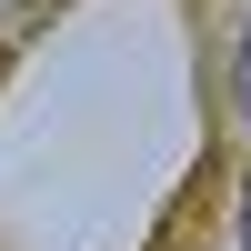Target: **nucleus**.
I'll return each instance as SVG.
<instances>
[{
  "label": "nucleus",
  "mask_w": 251,
  "mask_h": 251,
  "mask_svg": "<svg viewBox=\"0 0 251 251\" xmlns=\"http://www.w3.org/2000/svg\"><path fill=\"white\" fill-rule=\"evenodd\" d=\"M231 100H241V121H251V10H241V60H231Z\"/></svg>",
  "instance_id": "nucleus-1"
},
{
  "label": "nucleus",
  "mask_w": 251,
  "mask_h": 251,
  "mask_svg": "<svg viewBox=\"0 0 251 251\" xmlns=\"http://www.w3.org/2000/svg\"><path fill=\"white\" fill-rule=\"evenodd\" d=\"M241 251H251V181H241Z\"/></svg>",
  "instance_id": "nucleus-2"
}]
</instances>
